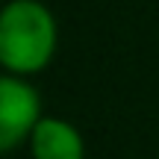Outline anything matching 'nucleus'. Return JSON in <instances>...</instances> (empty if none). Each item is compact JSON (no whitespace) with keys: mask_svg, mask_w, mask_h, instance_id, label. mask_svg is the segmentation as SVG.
Wrapping results in <instances>:
<instances>
[{"mask_svg":"<svg viewBox=\"0 0 159 159\" xmlns=\"http://www.w3.org/2000/svg\"><path fill=\"white\" fill-rule=\"evenodd\" d=\"M33 159H85V139L71 121L44 115L27 142Z\"/></svg>","mask_w":159,"mask_h":159,"instance_id":"obj_3","label":"nucleus"},{"mask_svg":"<svg viewBox=\"0 0 159 159\" xmlns=\"http://www.w3.org/2000/svg\"><path fill=\"white\" fill-rule=\"evenodd\" d=\"M41 118L44 112L35 85L27 77H0V150L12 153L24 142H30Z\"/></svg>","mask_w":159,"mask_h":159,"instance_id":"obj_2","label":"nucleus"},{"mask_svg":"<svg viewBox=\"0 0 159 159\" xmlns=\"http://www.w3.org/2000/svg\"><path fill=\"white\" fill-rule=\"evenodd\" d=\"M59 27L41 0H6L0 9V65L12 77H35L53 62Z\"/></svg>","mask_w":159,"mask_h":159,"instance_id":"obj_1","label":"nucleus"}]
</instances>
